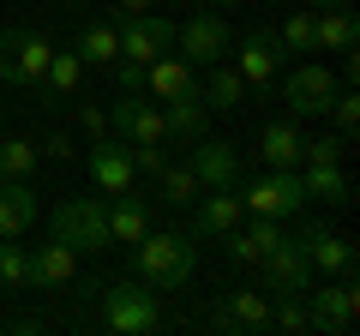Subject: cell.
I'll list each match as a JSON object with an SVG mask.
<instances>
[{
	"label": "cell",
	"instance_id": "39",
	"mask_svg": "<svg viewBox=\"0 0 360 336\" xmlns=\"http://www.w3.org/2000/svg\"><path fill=\"white\" fill-rule=\"evenodd\" d=\"M78 132H84V138H108V115L96 103H78Z\"/></svg>",
	"mask_w": 360,
	"mask_h": 336
},
{
	"label": "cell",
	"instance_id": "29",
	"mask_svg": "<svg viewBox=\"0 0 360 336\" xmlns=\"http://www.w3.org/2000/svg\"><path fill=\"white\" fill-rule=\"evenodd\" d=\"M72 49H78L84 66H115L120 60V30L108 25V18H90V25L72 37Z\"/></svg>",
	"mask_w": 360,
	"mask_h": 336
},
{
	"label": "cell",
	"instance_id": "26",
	"mask_svg": "<svg viewBox=\"0 0 360 336\" xmlns=\"http://www.w3.org/2000/svg\"><path fill=\"white\" fill-rule=\"evenodd\" d=\"M144 234H150V205L139 198V186L120 198H108V240L115 246H139Z\"/></svg>",
	"mask_w": 360,
	"mask_h": 336
},
{
	"label": "cell",
	"instance_id": "8",
	"mask_svg": "<svg viewBox=\"0 0 360 336\" xmlns=\"http://www.w3.org/2000/svg\"><path fill=\"white\" fill-rule=\"evenodd\" d=\"M84 174H90V186L103 198H120V193H132L139 186V162H132V150L108 132V138H90V150H84Z\"/></svg>",
	"mask_w": 360,
	"mask_h": 336
},
{
	"label": "cell",
	"instance_id": "19",
	"mask_svg": "<svg viewBox=\"0 0 360 336\" xmlns=\"http://www.w3.org/2000/svg\"><path fill=\"white\" fill-rule=\"evenodd\" d=\"M193 91H198V66H186L174 49L144 66V96L150 103H174V96H193Z\"/></svg>",
	"mask_w": 360,
	"mask_h": 336
},
{
	"label": "cell",
	"instance_id": "37",
	"mask_svg": "<svg viewBox=\"0 0 360 336\" xmlns=\"http://www.w3.org/2000/svg\"><path fill=\"white\" fill-rule=\"evenodd\" d=\"M348 156V138H307L300 144V162H342Z\"/></svg>",
	"mask_w": 360,
	"mask_h": 336
},
{
	"label": "cell",
	"instance_id": "24",
	"mask_svg": "<svg viewBox=\"0 0 360 336\" xmlns=\"http://www.w3.org/2000/svg\"><path fill=\"white\" fill-rule=\"evenodd\" d=\"M276 240H283V228H276L270 217H246L240 228H229V234H222V252H229L234 264H258Z\"/></svg>",
	"mask_w": 360,
	"mask_h": 336
},
{
	"label": "cell",
	"instance_id": "14",
	"mask_svg": "<svg viewBox=\"0 0 360 336\" xmlns=\"http://www.w3.org/2000/svg\"><path fill=\"white\" fill-rule=\"evenodd\" d=\"M295 234H300V246H307L312 276H354L360 252H354V240H348V234H330L324 222H300Z\"/></svg>",
	"mask_w": 360,
	"mask_h": 336
},
{
	"label": "cell",
	"instance_id": "6",
	"mask_svg": "<svg viewBox=\"0 0 360 336\" xmlns=\"http://www.w3.org/2000/svg\"><path fill=\"white\" fill-rule=\"evenodd\" d=\"M240 205H246V217L288 222V217H300V205H307V186H300L295 168H264L258 181L240 186Z\"/></svg>",
	"mask_w": 360,
	"mask_h": 336
},
{
	"label": "cell",
	"instance_id": "4",
	"mask_svg": "<svg viewBox=\"0 0 360 336\" xmlns=\"http://www.w3.org/2000/svg\"><path fill=\"white\" fill-rule=\"evenodd\" d=\"M49 60H54V42L42 37V30H30V25L0 30V84H13V91L37 96V84H42V72H49Z\"/></svg>",
	"mask_w": 360,
	"mask_h": 336
},
{
	"label": "cell",
	"instance_id": "11",
	"mask_svg": "<svg viewBox=\"0 0 360 336\" xmlns=\"http://www.w3.org/2000/svg\"><path fill=\"white\" fill-rule=\"evenodd\" d=\"M258 276H264V295H307L319 276H312L307 264V246H300V234H283V240L270 246L264 259H258Z\"/></svg>",
	"mask_w": 360,
	"mask_h": 336
},
{
	"label": "cell",
	"instance_id": "20",
	"mask_svg": "<svg viewBox=\"0 0 360 336\" xmlns=\"http://www.w3.org/2000/svg\"><path fill=\"white\" fill-rule=\"evenodd\" d=\"M78 91H84V60H78V49H54V60H49V72H42V84H37V103L42 108H66V103H78Z\"/></svg>",
	"mask_w": 360,
	"mask_h": 336
},
{
	"label": "cell",
	"instance_id": "30",
	"mask_svg": "<svg viewBox=\"0 0 360 336\" xmlns=\"http://www.w3.org/2000/svg\"><path fill=\"white\" fill-rule=\"evenodd\" d=\"M0 288H6V295H25V288H37V276H30V246L0 240Z\"/></svg>",
	"mask_w": 360,
	"mask_h": 336
},
{
	"label": "cell",
	"instance_id": "42",
	"mask_svg": "<svg viewBox=\"0 0 360 336\" xmlns=\"http://www.w3.org/2000/svg\"><path fill=\"white\" fill-rule=\"evenodd\" d=\"M210 6H229V13H234V6H246V0H210Z\"/></svg>",
	"mask_w": 360,
	"mask_h": 336
},
{
	"label": "cell",
	"instance_id": "13",
	"mask_svg": "<svg viewBox=\"0 0 360 336\" xmlns=\"http://www.w3.org/2000/svg\"><path fill=\"white\" fill-rule=\"evenodd\" d=\"M115 30H120V54L150 66L156 54L174 49V30L180 25H174V18H162V13H127V18H115Z\"/></svg>",
	"mask_w": 360,
	"mask_h": 336
},
{
	"label": "cell",
	"instance_id": "10",
	"mask_svg": "<svg viewBox=\"0 0 360 336\" xmlns=\"http://www.w3.org/2000/svg\"><path fill=\"white\" fill-rule=\"evenodd\" d=\"M283 42H276V30H246L240 42H234V66H240V78H246V91H258V96H270L276 91V72H283Z\"/></svg>",
	"mask_w": 360,
	"mask_h": 336
},
{
	"label": "cell",
	"instance_id": "34",
	"mask_svg": "<svg viewBox=\"0 0 360 336\" xmlns=\"http://www.w3.org/2000/svg\"><path fill=\"white\" fill-rule=\"evenodd\" d=\"M270 330H288V336H307V295H276V306H270Z\"/></svg>",
	"mask_w": 360,
	"mask_h": 336
},
{
	"label": "cell",
	"instance_id": "27",
	"mask_svg": "<svg viewBox=\"0 0 360 336\" xmlns=\"http://www.w3.org/2000/svg\"><path fill=\"white\" fill-rule=\"evenodd\" d=\"M300 144H307V132H300L295 115L270 120V127L258 132V156H264V168H295L300 162Z\"/></svg>",
	"mask_w": 360,
	"mask_h": 336
},
{
	"label": "cell",
	"instance_id": "12",
	"mask_svg": "<svg viewBox=\"0 0 360 336\" xmlns=\"http://www.w3.org/2000/svg\"><path fill=\"white\" fill-rule=\"evenodd\" d=\"M354 312H360L354 276H336V283H324V288H307V324H312V330L342 336L348 324H354Z\"/></svg>",
	"mask_w": 360,
	"mask_h": 336
},
{
	"label": "cell",
	"instance_id": "44",
	"mask_svg": "<svg viewBox=\"0 0 360 336\" xmlns=\"http://www.w3.org/2000/svg\"><path fill=\"white\" fill-rule=\"evenodd\" d=\"M37 6H42V0H37Z\"/></svg>",
	"mask_w": 360,
	"mask_h": 336
},
{
	"label": "cell",
	"instance_id": "23",
	"mask_svg": "<svg viewBox=\"0 0 360 336\" xmlns=\"http://www.w3.org/2000/svg\"><path fill=\"white\" fill-rule=\"evenodd\" d=\"M198 96H205L210 115H229V108H240L252 91H246V78H240L234 60H217V66H205V78H198Z\"/></svg>",
	"mask_w": 360,
	"mask_h": 336
},
{
	"label": "cell",
	"instance_id": "3",
	"mask_svg": "<svg viewBox=\"0 0 360 336\" xmlns=\"http://www.w3.org/2000/svg\"><path fill=\"white\" fill-rule=\"evenodd\" d=\"M90 295H96V324L115 330V336H156V330H168L162 295H150L139 276H120V283L90 288Z\"/></svg>",
	"mask_w": 360,
	"mask_h": 336
},
{
	"label": "cell",
	"instance_id": "33",
	"mask_svg": "<svg viewBox=\"0 0 360 336\" xmlns=\"http://www.w3.org/2000/svg\"><path fill=\"white\" fill-rule=\"evenodd\" d=\"M276 42H283V54H312V6H295L276 30Z\"/></svg>",
	"mask_w": 360,
	"mask_h": 336
},
{
	"label": "cell",
	"instance_id": "1",
	"mask_svg": "<svg viewBox=\"0 0 360 336\" xmlns=\"http://www.w3.org/2000/svg\"><path fill=\"white\" fill-rule=\"evenodd\" d=\"M127 252H132V276H139L150 295H180V288L193 283V271H198L193 234L156 228V222H150V234H144L139 246H127Z\"/></svg>",
	"mask_w": 360,
	"mask_h": 336
},
{
	"label": "cell",
	"instance_id": "22",
	"mask_svg": "<svg viewBox=\"0 0 360 336\" xmlns=\"http://www.w3.org/2000/svg\"><path fill=\"white\" fill-rule=\"evenodd\" d=\"M354 42H360L354 6H324V13H312V54H354Z\"/></svg>",
	"mask_w": 360,
	"mask_h": 336
},
{
	"label": "cell",
	"instance_id": "28",
	"mask_svg": "<svg viewBox=\"0 0 360 336\" xmlns=\"http://www.w3.org/2000/svg\"><path fill=\"white\" fill-rule=\"evenodd\" d=\"M300 186H307V205L319 198V205H354V181L342 174V162H307V174H300Z\"/></svg>",
	"mask_w": 360,
	"mask_h": 336
},
{
	"label": "cell",
	"instance_id": "9",
	"mask_svg": "<svg viewBox=\"0 0 360 336\" xmlns=\"http://www.w3.org/2000/svg\"><path fill=\"white\" fill-rule=\"evenodd\" d=\"M330 96H336V72L324 60H300V66H288V78H283V108L295 120H312V115H324L330 108Z\"/></svg>",
	"mask_w": 360,
	"mask_h": 336
},
{
	"label": "cell",
	"instance_id": "43",
	"mask_svg": "<svg viewBox=\"0 0 360 336\" xmlns=\"http://www.w3.org/2000/svg\"><path fill=\"white\" fill-rule=\"evenodd\" d=\"M84 6H103V0H84Z\"/></svg>",
	"mask_w": 360,
	"mask_h": 336
},
{
	"label": "cell",
	"instance_id": "25",
	"mask_svg": "<svg viewBox=\"0 0 360 336\" xmlns=\"http://www.w3.org/2000/svg\"><path fill=\"white\" fill-rule=\"evenodd\" d=\"M162 127H168V144H198L210 132V108H205V96H174V103H162Z\"/></svg>",
	"mask_w": 360,
	"mask_h": 336
},
{
	"label": "cell",
	"instance_id": "16",
	"mask_svg": "<svg viewBox=\"0 0 360 336\" xmlns=\"http://www.w3.org/2000/svg\"><path fill=\"white\" fill-rule=\"evenodd\" d=\"M246 222V205L234 186H217V193H198L193 198V240H222L229 228Z\"/></svg>",
	"mask_w": 360,
	"mask_h": 336
},
{
	"label": "cell",
	"instance_id": "31",
	"mask_svg": "<svg viewBox=\"0 0 360 336\" xmlns=\"http://www.w3.org/2000/svg\"><path fill=\"white\" fill-rule=\"evenodd\" d=\"M37 162H42L37 138H18V132H6V138H0V174H13V181H30V174H37Z\"/></svg>",
	"mask_w": 360,
	"mask_h": 336
},
{
	"label": "cell",
	"instance_id": "36",
	"mask_svg": "<svg viewBox=\"0 0 360 336\" xmlns=\"http://www.w3.org/2000/svg\"><path fill=\"white\" fill-rule=\"evenodd\" d=\"M108 72H115V91L120 96H144V60H127V54H120Z\"/></svg>",
	"mask_w": 360,
	"mask_h": 336
},
{
	"label": "cell",
	"instance_id": "7",
	"mask_svg": "<svg viewBox=\"0 0 360 336\" xmlns=\"http://www.w3.org/2000/svg\"><path fill=\"white\" fill-rule=\"evenodd\" d=\"M174 49H180V60L198 66V72H205V66H217V60H229V54H234L229 18H222L217 6H198V13L174 30Z\"/></svg>",
	"mask_w": 360,
	"mask_h": 336
},
{
	"label": "cell",
	"instance_id": "38",
	"mask_svg": "<svg viewBox=\"0 0 360 336\" xmlns=\"http://www.w3.org/2000/svg\"><path fill=\"white\" fill-rule=\"evenodd\" d=\"M37 150L49 156V162H78V138H72V132H66V127H54L49 138L37 144Z\"/></svg>",
	"mask_w": 360,
	"mask_h": 336
},
{
	"label": "cell",
	"instance_id": "18",
	"mask_svg": "<svg viewBox=\"0 0 360 336\" xmlns=\"http://www.w3.org/2000/svg\"><path fill=\"white\" fill-rule=\"evenodd\" d=\"M37 210H42L37 186L0 174V240H25V234L37 228Z\"/></svg>",
	"mask_w": 360,
	"mask_h": 336
},
{
	"label": "cell",
	"instance_id": "41",
	"mask_svg": "<svg viewBox=\"0 0 360 336\" xmlns=\"http://www.w3.org/2000/svg\"><path fill=\"white\" fill-rule=\"evenodd\" d=\"M307 6H312V13H324V6H348V0H307Z\"/></svg>",
	"mask_w": 360,
	"mask_h": 336
},
{
	"label": "cell",
	"instance_id": "32",
	"mask_svg": "<svg viewBox=\"0 0 360 336\" xmlns=\"http://www.w3.org/2000/svg\"><path fill=\"white\" fill-rule=\"evenodd\" d=\"M156 181H162V205H193L198 193H205V186H198V174H193V162H162L156 168Z\"/></svg>",
	"mask_w": 360,
	"mask_h": 336
},
{
	"label": "cell",
	"instance_id": "35",
	"mask_svg": "<svg viewBox=\"0 0 360 336\" xmlns=\"http://www.w3.org/2000/svg\"><path fill=\"white\" fill-rule=\"evenodd\" d=\"M324 115L336 120V138H354V127H360V96L348 91V84H336V96H330V108Z\"/></svg>",
	"mask_w": 360,
	"mask_h": 336
},
{
	"label": "cell",
	"instance_id": "15",
	"mask_svg": "<svg viewBox=\"0 0 360 336\" xmlns=\"http://www.w3.org/2000/svg\"><path fill=\"white\" fill-rule=\"evenodd\" d=\"M210 324H217V330L264 336L270 330V295H264V288H229V295L210 306Z\"/></svg>",
	"mask_w": 360,
	"mask_h": 336
},
{
	"label": "cell",
	"instance_id": "2",
	"mask_svg": "<svg viewBox=\"0 0 360 336\" xmlns=\"http://www.w3.org/2000/svg\"><path fill=\"white\" fill-rule=\"evenodd\" d=\"M108 132L132 150L139 174H156V168L168 162V150H174V144H168V127H162V103H150V96H120V103L108 108Z\"/></svg>",
	"mask_w": 360,
	"mask_h": 336
},
{
	"label": "cell",
	"instance_id": "21",
	"mask_svg": "<svg viewBox=\"0 0 360 336\" xmlns=\"http://www.w3.org/2000/svg\"><path fill=\"white\" fill-rule=\"evenodd\" d=\"M30 276H37V288H72L78 283V252L60 234H49V240L30 246Z\"/></svg>",
	"mask_w": 360,
	"mask_h": 336
},
{
	"label": "cell",
	"instance_id": "5",
	"mask_svg": "<svg viewBox=\"0 0 360 336\" xmlns=\"http://www.w3.org/2000/svg\"><path fill=\"white\" fill-rule=\"evenodd\" d=\"M49 234H60L72 252H115L108 240V198H60L49 210Z\"/></svg>",
	"mask_w": 360,
	"mask_h": 336
},
{
	"label": "cell",
	"instance_id": "17",
	"mask_svg": "<svg viewBox=\"0 0 360 336\" xmlns=\"http://www.w3.org/2000/svg\"><path fill=\"white\" fill-rule=\"evenodd\" d=\"M186 162H193V174H198V186H205V193H217V186H234L240 181V150H234L229 138H198V144H186Z\"/></svg>",
	"mask_w": 360,
	"mask_h": 336
},
{
	"label": "cell",
	"instance_id": "40",
	"mask_svg": "<svg viewBox=\"0 0 360 336\" xmlns=\"http://www.w3.org/2000/svg\"><path fill=\"white\" fill-rule=\"evenodd\" d=\"M150 6H162V0H115V13L127 18V13H150Z\"/></svg>",
	"mask_w": 360,
	"mask_h": 336
}]
</instances>
